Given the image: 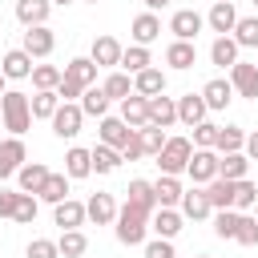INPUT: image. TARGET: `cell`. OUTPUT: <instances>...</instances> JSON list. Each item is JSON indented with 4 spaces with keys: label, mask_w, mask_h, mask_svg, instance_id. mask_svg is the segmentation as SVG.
Instances as JSON below:
<instances>
[{
    "label": "cell",
    "mask_w": 258,
    "mask_h": 258,
    "mask_svg": "<svg viewBox=\"0 0 258 258\" xmlns=\"http://www.w3.org/2000/svg\"><path fill=\"white\" fill-rule=\"evenodd\" d=\"M0 117H4V129H8L12 137H24L28 125H32V105H28V97L16 93V89H8V93L0 97Z\"/></svg>",
    "instance_id": "cell-1"
},
{
    "label": "cell",
    "mask_w": 258,
    "mask_h": 258,
    "mask_svg": "<svg viewBox=\"0 0 258 258\" xmlns=\"http://www.w3.org/2000/svg\"><path fill=\"white\" fill-rule=\"evenodd\" d=\"M113 234H117L121 246H141L145 234H149V214H141V210H133V206L125 202V206L117 210V226H113Z\"/></svg>",
    "instance_id": "cell-2"
},
{
    "label": "cell",
    "mask_w": 258,
    "mask_h": 258,
    "mask_svg": "<svg viewBox=\"0 0 258 258\" xmlns=\"http://www.w3.org/2000/svg\"><path fill=\"white\" fill-rule=\"evenodd\" d=\"M189 153H194V141H189V137H169V141H165V149H161L153 161H157V169H161V173H173V177H177V173H185Z\"/></svg>",
    "instance_id": "cell-3"
},
{
    "label": "cell",
    "mask_w": 258,
    "mask_h": 258,
    "mask_svg": "<svg viewBox=\"0 0 258 258\" xmlns=\"http://www.w3.org/2000/svg\"><path fill=\"white\" fill-rule=\"evenodd\" d=\"M81 121H85L81 101H60V109L52 113V133H56L60 141H73V137L81 133Z\"/></svg>",
    "instance_id": "cell-4"
},
{
    "label": "cell",
    "mask_w": 258,
    "mask_h": 258,
    "mask_svg": "<svg viewBox=\"0 0 258 258\" xmlns=\"http://www.w3.org/2000/svg\"><path fill=\"white\" fill-rule=\"evenodd\" d=\"M20 48H24L32 60H44V56H52V48H56V36H52V28H48V24H36V28H24V40H20Z\"/></svg>",
    "instance_id": "cell-5"
},
{
    "label": "cell",
    "mask_w": 258,
    "mask_h": 258,
    "mask_svg": "<svg viewBox=\"0 0 258 258\" xmlns=\"http://www.w3.org/2000/svg\"><path fill=\"white\" fill-rule=\"evenodd\" d=\"M185 173L194 177V185H206V181H214V177H218V149H194V153H189V165H185Z\"/></svg>",
    "instance_id": "cell-6"
},
{
    "label": "cell",
    "mask_w": 258,
    "mask_h": 258,
    "mask_svg": "<svg viewBox=\"0 0 258 258\" xmlns=\"http://www.w3.org/2000/svg\"><path fill=\"white\" fill-rule=\"evenodd\" d=\"M202 28H206V16L194 12V8H177V12L169 16V32H173V40H194Z\"/></svg>",
    "instance_id": "cell-7"
},
{
    "label": "cell",
    "mask_w": 258,
    "mask_h": 258,
    "mask_svg": "<svg viewBox=\"0 0 258 258\" xmlns=\"http://www.w3.org/2000/svg\"><path fill=\"white\" fill-rule=\"evenodd\" d=\"M230 85H234V93H238V97L258 101V64H246V60L230 64Z\"/></svg>",
    "instance_id": "cell-8"
},
{
    "label": "cell",
    "mask_w": 258,
    "mask_h": 258,
    "mask_svg": "<svg viewBox=\"0 0 258 258\" xmlns=\"http://www.w3.org/2000/svg\"><path fill=\"white\" fill-rule=\"evenodd\" d=\"M24 161H28L24 137H8V141H0V181H4V177H12Z\"/></svg>",
    "instance_id": "cell-9"
},
{
    "label": "cell",
    "mask_w": 258,
    "mask_h": 258,
    "mask_svg": "<svg viewBox=\"0 0 258 258\" xmlns=\"http://www.w3.org/2000/svg\"><path fill=\"white\" fill-rule=\"evenodd\" d=\"M206 24H210V32H218V36H230V32H234V24H238L234 0H214V8L206 12Z\"/></svg>",
    "instance_id": "cell-10"
},
{
    "label": "cell",
    "mask_w": 258,
    "mask_h": 258,
    "mask_svg": "<svg viewBox=\"0 0 258 258\" xmlns=\"http://www.w3.org/2000/svg\"><path fill=\"white\" fill-rule=\"evenodd\" d=\"M129 129H145L149 125V97H141V93H129L125 101H121V113H117Z\"/></svg>",
    "instance_id": "cell-11"
},
{
    "label": "cell",
    "mask_w": 258,
    "mask_h": 258,
    "mask_svg": "<svg viewBox=\"0 0 258 258\" xmlns=\"http://www.w3.org/2000/svg\"><path fill=\"white\" fill-rule=\"evenodd\" d=\"M85 218H89L85 202L64 198V202H56V206H52V222H56L60 230H81V226H85Z\"/></svg>",
    "instance_id": "cell-12"
},
{
    "label": "cell",
    "mask_w": 258,
    "mask_h": 258,
    "mask_svg": "<svg viewBox=\"0 0 258 258\" xmlns=\"http://www.w3.org/2000/svg\"><path fill=\"white\" fill-rule=\"evenodd\" d=\"M181 210H173V206H157L153 210V218H149V230L157 234V238H177L181 234Z\"/></svg>",
    "instance_id": "cell-13"
},
{
    "label": "cell",
    "mask_w": 258,
    "mask_h": 258,
    "mask_svg": "<svg viewBox=\"0 0 258 258\" xmlns=\"http://www.w3.org/2000/svg\"><path fill=\"white\" fill-rule=\"evenodd\" d=\"M32 56L24 52V48H8L4 56H0V73L8 77V81H24V77H32Z\"/></svg>",
    "instance_id": "cell-14"
},
{
    "label": "cell",
    "mask_w": 258,
    "mask_h": 258,
    "mask_svg": "<svg viewBox=\"0 0 258 258\" xmlns=\"http://www.w3.org/2000/svg\"><path fill=\"white\" fill-rule=\"evenodd\" d=\"M125 194H129L125 202H129L133 210H141V214H149V218H153V210H157V194H153V181H145V177H133Z\"/></svg>",
    "instance_id": "cell-15"
},
{
    "label": "cell",
    "mask_w": 258,
    "mask_h": 258,
    "mask_svg": "<svg viewBox=\"0 0 258 258\" xmlns=\"http://www.w3.org/2000/svg\"><path fill=\"white\" fill-rule=\"evenodd\" d=\"M177 210H181V218H194V222L210 218V214H214V206H210V198H206V185H194V189H185Z\"/></svg>",
    "instance_id": "cell-16"
},
{
    "label": "cell",
    "mask_w": 258,
    "mask_h": 258,
    "mask_svg": "<svg viewBox=\"0 0 258 258\" xmlns=\"http://www.w3.org/2000/svg\"><path fill=\"white\" fill-rule=\"evenodd\" d=\"M121 52H125V48H121L117 36H97L89 56L97 60V69H117V64H121Z\"/></svg>",
    "instance_id": "cell-17"
},
{
    "label": "cell",
    "mask_w": 258,
    "mask_h": 258,
    "mask_svg": "<svg viewBox=\"0 0 258 258\" xmlns=\"http://www.w3.org/2000/svg\"><path fill=\"white\" fill-rule=\"evenodd\" d=\"M206 113H210V105H206V97L202 93H185V97H177V121L181 125H198V121H206Z\"/></svg>",
    "instance_id": "cell-18"
},
{
    "label": "cell",
    "mask_w": 258,
    "mask_h": 258,
    "mask_svg": "<svg viewBox=\"0 0 258 258\" xmlns=\"http://www.w3.org/2000/svg\"><path fill=\"white\" fill-rule=\"evenodd\" d=\"M48 12H52V0H16V20L24 28L48 24Z\"/></svg>",
    "instance_id": "cell-19"
},
{
    "label": "cell",
    "mask_w": 258,
    "mask_h": 258,
    "mask_svg": "<svg viewBox=\"0 0 258 258\" xmlns=\"http://www.w3.org/2000/svg\"><path fill=\"white\" fill-rule=\"evenodd\" d=\"M173 121H177V97H165V93L149 97V125H161V129H169Z\"/></svg>",
    "instance_id": "cell-20"
},
{
    "label": "cell",
    "mask_w": 258,
    "mask_h": 258,
    "mask_svg": "<svg viewBox=\"0 0 258 258\" xmlns=\"http://www.w3.org/2000/svg\"><path fill=\"white\" fill-rule=\"evenodd\" d=\"M48 173H52V169H48L44 161H24V165L16 169V185H20L24 194H40V185H44Z\"/></svg>",
    "instance_id": "cell-21"
},
{
    "label": "cell",
    "mask_w": 258,
    "mask_h": 258,
    "mask_svg": "<svg viewBox=\"0 0 258 258\" xmlns=\"http://www.w3.org/2000/svg\"><path fill=\"white\" fill-rule=\"evenodd\" d=\"M85 210H89V222H93V226L117 222V202H113V194H93V198L85 202Z\"/></svg>",
    "instance_id": "cell-22"
},
{
    "label": "cell",
    "mask_w": 258,
    "mask_h": 258,
    "mask_svg": "<svg viewBox=\"0 0 258 258\" xmlns=\"http://www.w3.org/2000/svg\"><path fill=\"white\" fill-rule=\"evenodd\" d=\"M129 32H133V44H153V40L161 36V20H157V12H141V16H133Z\"/></svg>",
    "instance_id": "cell-23"
},
{
    "label": "cell",
    "mask_w": 258,
    "mask_h": 258,
    "mask_svg": "<svg viewBox=\"0 0 258 258\" xmlns=\"http://www.w3.org/2000/svg\"><path fill=\"white\" fill-rule=\"evenodd\" d=\"M165 64L177 69V73L194 69V64H198V48H194V40H173V44L165 48Z\"/></svg>",
    "instance_id": "cell-24"
},
{
    "label": "cell",
    "mask_w": 258,
    "mask_h": 258,
    "mask_svg": "<svg viewBox=\"0 0 258 258\" xmlns=\"http://www.w3.org/2000/svg\"><path fill=\"white\" fill-rule=\"evenodd\" d=\"M202 97H206L210 113H214V109H226V105L234 101V85H230V77H214V81H206Z\"/></svg>",
    "instance_id": "cell-25"
},
{
    "label": "cell",
    "mask_w": 258,
    "mask_h": 258,
    "mask_svg": "<svg viewBox=\"0 0 258 258\" xmlns=\"http://www.w3.org/2000/svg\"><path fill=\"white\" fill-rule=\"evenodd\" d=\"M109 105H113V101H109V93H105L101 85H89V89L81 93V113H85V117H97V121H101V117H109Z\"/></svg>",
    "instance_id": "cell-26"
},
{
    "label": "cell",
    "mask_w": 258,
    "mask_h": 258,
    "mask_svg": "<svg viewBox=\"0 0 258 258\" xmlns=\"http://www.w3.org/2000/svg\"><path fill=\"white\" fill-rule=\"evenodd\" d=\"M64 77L77 81L81 89H89V85H97V60H93V56H73V60L64 64Z\"/></svg>",
    "instance_id": "cell-27"
},
{
    "label": "cell",
    "mask_w": 258,
    "mask_h": 258,
    "mask_svg": "<svg viewBox=\"0 0 258 258\" xmlns=\"http://www.w3.org/2000/svg\"><path fill=\"white\" fill-rule=\"evenodd\" d=\"M28 105H32V121H52V113L60 109V97H56V89H36L28 97Z\"/></svg>",
    "instance_id": "cell-28"
},
{
    "label": "cell",
    "mask_w": 258,
    "mask_h": 258,
    "mask_svg": "<svg viewBox=\"0 0 258 258\" xmlns=\"http://www.w3.org/2000/svg\"><path fill=\"white\" fill-rule=\"evenodd\" d=\"M246 173H250V157H246V149H238V153H222V157H218V177L242 181Z\"/></svg>",
    "instance_id": "cell-29"
},
{
    "label": "cell",
    "mask_w": 258,
    "mask_h": 258,
    "mask_svg": "<svg viewBox=\"0 0 258 258\" xmlns=\"http://www.w3.org/2000/svg\"><path fill=\"white\" fill-rule=\"evenodd\" d=\"M153 194H157V206H181V194H185V185L173 177V173H161L157 181H153Z\"/></svg>",
    "instance_id": "cell-30"
},
{
    "label": "cell",
    "mask_w": 258,
    "mask_h": 258,
    "mask_svg": "<svg viewBox=\"0 0 258 258\" xmlns=\"http://www.w3.org/2000/svg\"><path fill=\"white\" fill-rule=\"evenodd\" d=\"M234 185H238V181H230V177H214V181H206V198H210V206H214V210H234Z\"/></svg>",
    "instance_id": "cell-31"
},
{
    "label": "cell",
    "mask_w": 258,
    "mask_h": 258,
    "mask_svg": "<svg viewBox=\"0 0 258 258\" xmlns=\"http://www.w3.org/2000/svg\"><path fill=\"white\" fill-rule=\"evenodd\" d=\"M133 93H141V97H157V93H165V73L161 69H141L137 77H133Z\"/></svg>",
    "instance_id": "cell-32"
},
{
    "label": "cell",
    "mask_w": 258,
    "mask_h": 258,
    "mask_svg": "<svg viewBox=\"0 0 258 258\" xmlns=\"http://www.w3.org/2000/svg\"><path fill=\"white\" fill-rule=\"evenodd\" d=\"M97 133H101V141H105V145H113V149H121V145L129 141V133H133V129H129V125H125L121 117H101V125H97Z\"/></svg>",
    "instance_id": "cell-33"
},
{
    "label": "cell",
    "mask_w": 258,
    "mask_h": 258,
    "mask_svg": "<svg viewBox=\"0 0 258 258\" xmlns=\"http://www.w3.org/2000/svg\"><path fill=\"white\" fill-rule=\"evenodd\" d=\"M69 181H73V177H69L64 169H60V173H48L36 198H40V202H48V206H56V202H64V198H69Z\"/></svg>",
    "instance_id": "cell-34"
},
{
    "label": "cell",
    "mask_w": 258,
    "mask_h": 258,
    "mask_svg": "<svg viewBox=\"0 0 258 258\" xmlns=\"http://www.w3.org/2000/svg\"><path fill=\"white\" fill-rule=\"evenodd\" d=\"M238 40L234 36H218L214 44H210V60L218 64V69H230V64H238Z\"/></svg>",
    "instance_id": "cell-35"
},
{
    "label": "cell",
    "mask_w": 258,
    "mask_h": 258,
    "mask_svg": "<svg viewBox=\"0 0 258 258\" xmlns=\"http://www.w3.org/2000/svg\"><path fill=\"white\" fill-rule=\"evenodd\" d=\"M89 153H93V173H113V169L125 161L121 149H113V145H105V141H97Z\"/></svg>",
    "instance_id": "cell-36"
},
{
    "label": "cell",
    "mask_w": 258,
    "mask_h": 258,
    "mask_svg": "<svg viewBox=\"0 0 258 258\" xmlns=\"http://www.w3.org/2000/svg\"><path fill=\"white\" fill-rule=\"evenodd\" d=\"M64 173H69V177H77V181H81V177H89V173H93V153H89V149H81V145H73V149L64 153Z\"/></svg>",
    "instance_id": "cell-37"
},
{
    "label": "cell",
    "mask_w": 258,
    "mask_h": 258,
    "mask_svg": "<svg viewBox=\"0 0 258 258\" xmlns=\"http://www.w3.org/2000/svg\"><path fill=\"white\" fill-rule=\"evenodd\" d=\"M153 64V56H149V44H129L125 52H121V69L129 73V77H137L141 69H149Z\"/></svg>",
    "instance_id": "cell-38"
},
{
    "label": "cell",
    "mask_w": 258,
    "mask_h": 258,
    "mask_svg": "<svg viewBox=\"0 0 258 258\" xmlns=\"http://www.w3.org/2000/svg\"><path fill=\"white\" fill-rule=\"evenodd\" d=\"M214 149H218V153H238V149H246V133H242L238 125H218Z\"/></svg>",
    "instance_id": "cell-39"
},
{
    "label": "cell",
    "mask_w": 258,
    "mask_h": 258,
    "mask_svg": "<svg viewBox=\"0 0 258 258\" xmlns=\"http://www.w3.org/2000/svg\"><path fill=\"white\" fill-rule=\"evenodd\" d=\"M105 93H109V101H125L129 93H133V77L129 73H121V69H113L109 77H105V85H101Z\"/></svg>",
    "instance_id": "cell-40"
},
{
    "label": "cell",
    "mask_w": 258,
    "mask_h": 258,
    "mask_svg": "<svg viewBox=\"0 0 258 258\" xmlns=\"http://www.w3.org/2000/svg\"><path fill=\"white\" fill-rule=\"evenodd\" d=\"M56 246H60V258H81V254L89 250V238H85L81 230H60Z\"/></svg>",
    "instance_id": "cell-41"
},
{
    "label": "cell",
    "mask_w": 258,
    "mask_h": 258,
    "mask_svg": "<svg viewBox=\"0 0 258 258\" xmlns=\"http://www.w3.org/2000/svg\"><path fill=\"white\" fill-rule=\"evenodd\" d=\"M254 206H258V185H254L250 177H242V181L234 185V210L246 214V210H254Z\"/></svg>",
    "instance_id": "cell-42"
},
{
    "label": "cell",
    "mask_w": 258,
    "mask_h": 258,
    "mask_svg": "<svg viewBox=\"0 0 258 258\" xmlns=\"http://www.w3.org/2000/svg\"><path fill=\"white\" fill-rule=\"evenodd\" d=\"M234 40H238L242 48H258V16H238Z\"/></svg>",
    "instance_id": "cell-43"
},
{
    "label": "cell",
    "mask_w": 258,
    "mask_h": 258,
    "mask_svg": "<svg viewBox=\"0 0 258 258\" xmlns=\"http://www.w3.org/2000/svg\"><path fill=\"white\" fill-rule=\"evenodd\" d=\"M64 77V69L56 64H32V89H56Z\"/></svg>",
    "instance_id": "cell-44"
},
{
    "label": "cell",
    "mask_w": 258,
    "mask_h": 258,
    "mask_svg": "<svg viewBox=\"0 0 258 258\" xmlns=\"http://www.w3.org/2000/svg\"><path fill=\"white\" fill-rule=\"evenodd\" d=\"M165 141H169V137H165V129H161V125H145V129H141V145H145V157H157V153L165 149Z\"/></svg>",
    "instance_id": "cell-45"
},
{
    "label": "cell",
    "mask_w": 258,
    "mask_h": 258,
    "mask_svg": "<svg viewBox=\"0 0 258 258\" xmlns=\"http://www.w3.org/2000/svg\"><path fill=\"white\" fill-rule=\"evenodd\" d=\"M214 234L218 238H234L238 234V210H214Z\"/></svg>",
    "instance_id": "cell-46"
},
{
    "label": "cell",
    "mask_w": 258,
    "mask_h": 258,
    "mask_svg": "<svg viewBox=\"0 0 258 258\" xmlns=\"http://www.w3.org/2000/svg\"><path fill=\"white\" fill-rule=\"evenodd\" d=\"M189 141H194V149H214V141H218V125H214V121H198Z\"/></svg>",
    "instance_id": "cell-47"
},
{
    "label": "cell",
    "mask_w": 258,
    "mask_h": 258,
    "mask_svg": "<svg viewBox=\"0 0 258 258\" xmlns=\"http://www.w3.org/2000/svg\"><path fill=\"white\" fill-rule=\"evenodd\" d=\"M234 242H242V246H258V218L238 214V234H234Z\"/></svg>",
    "instance_id": "cell-48"
},
{
    "label": "cell",
    "mask_w": 258,
    "mask_h": 258,
    "mask_svg": "<svg viewBox=\"0 0 258 258\" xmlns=\"http://www.w3.org/2000/svg\"><path fill=\"white\" fill-rule=\"evenodd\" d=\"M12 222H20V226H32V222H36V198H32V194H24V189H20V202H16Z\"/></svg>",
    "instance_id": "cell-49"
},
{
    "label": "cell",
    "mask_w": 258,
    "mask_h": 258,
    "mask_svg": "<svg viewBox=\"0 0 258 258\" xmlns=\"http://www.w3.org/2000/svg\"><path fill=\"white\" fill-rule=\"evenodd\" d=\"M24 254L28 258H60V246H56V238H32Z\"/></svg>",
    "instance_id": "cell-50"
},
{
    "label": "cell",
    "mask_w": 258,
    "mask_h": 258,
    "mask_svg": "<svg viewBox=\"0 0 258 258\" xmlns=\"http://www.w3.org/2000/svg\"><path fill=\"white\" fill-rule=\"evenodd\" d=\"M121 157H125V161H141V157H145V145H141V129H133V133H129V141L121 145Z\"/></svg>",
    "instance_id": "cell-51"
},
{
    "label": "cell",
    "mask_w": 258,
    "mask_h": 258,
    "mask_svg": "<svg viewBox=\"0 0 258 258\" xmlns=\"http://www.w3.org/2000/svg\"><path fill=\"white\" fill-rule=\"evenodd\" d=\"M145 258H177V254H173V238H153V242H145Z\"/></svg>",
    "instance_id": "cell-52"
},
{
    "label": "cell",
    "mask_w": 258,
    "mask_h": 258,
    "mask_svg": "<svg viewBox=\"0 0 258 258\" xmlns=\"http://www.w3.org/2000/svg\"><path fill=\"white\" fill-rule=\"evenodd\" d=\"M16 202H20V189H4L0 185V218H12L16 214Z\"/></svg>",
    "instance_id": "cell-53"
},
{
    "label": "cell",
    "mask_w": 258,
    "mask_h": 258,
    "mask_svg": "<svg viewBox=\"0 0 258 258\" xmlns=\"http://www.w3.org/2000/svg\"><path fill=\"white\" fill-rule=\"evenodd\" d=\"M81 93H85V89H81L77 81H69V77H60V85H56V97H60V101H77Z\"/></svg>",
    "instance_id": "cell-54"
},
{
    "label": "cell",
    "mask_w": 258,
    "mask_h": 258,
    "mask_svg": "<svg viewBox=\"0 0 258 258\" xmlns=\"http://www.w3.org/2000/svg\"><path fill=\"white\" fill-rule=\"evenodd\" d=\"M246 157H250V161H258V129H254V133H246Z\"/></svg>",
    "instance_id": "cell-55"
},
{
    "label": "cell",
    "mask_w": 258,
    "mask_h": 258,
    "mask_svg": "<svg viewBox=\"0 0 258 258\" xmlns=\"http://www.w3.org/2000/svg\"><path fill=\"white\" fill-rule=\"evenodd\" d=\"M169 0H145V12H157V8H165Z\"/></svg>",
    "instance_id": "cell-56"
},
{
    "label": "cell",
    "mask_w": 258,
    "mask_h": 258,
    "mask_svg": "<svg viewBox=\"0 0 258 258\" xmlns=\"http://www.w3.org/2000/svg\"><path fill=\"white\" fill-rule=\"evenodd\" d=\"M64 4H73V0H52V8H64Z\"/></svg>",
    "instance_id": "cell-57"
},
{
    "label": "cell",
    "mask_w": 258,
    "mask_h": 258,
    "mask_svg": "<svg viewBox=\"0 0 258 258\" xmlns=\"http://www.w3.org/2000/svg\"><path fill=\"white\" fill-rule=\"evenodd\" d=\"M4 81H8V77H4V73H0V97H4V93H8V89H4Z\"/></svg>",
    "instance_id": "cell-58"
},
{
    "label": "cell",
    "mask_w": 258,
    "mask_h": 258,
    "mask_svg": "<svg viewBox=\"0 0 258 258\" xmlns=\"http://www.w3.org/2000/svg\"><path fill=\"white\" fill-rule=\"evenodd\" d=\"M85 4H101V0H85Z\"/></svg>",
    "instance_id": "cell-59"
},
{
    "label": "cell",
    "mask_w": 258,
    "mask_h": 258,
    "mask_svg": "<svg viewBox=\"0 0 258 258\" xmlns=\"http://www.w3.org/2000/svg\"><path fill=\"white\" fill-rule=\"evenodd\" d=\"M198 258H210V254H198Z\"/></svg>",
    "instance_id": "cell-60"
},
{
    "label": "cell",
    "mask_w": 258,
    "mask_h": 258,
    "mask_svg": "<svg viewBox=\"0 0 258 258\" xmlns=\"http://www.w3.org/2000/svg\"><path fill=\"white\" fill-rule=\"evenodd\" d=\"M254 218H258V206H254Z\"/></svg>",
    "instance_id": "cell-61"
},
{
    "label": "cell",
    "mask_w": 258,
    "mask_h": 258,
    "mask_svg": "<svg viewBox=\"0 0 258 258\" xmlns=\"http://www.w3.org/2000/svg\"><path fill=\"white\" fill-rule=\"evenodd\" d=\"M254 8H258V0H254Z\"/></svg>",
    "instance_id": "cell-62"
}]
</instances>
